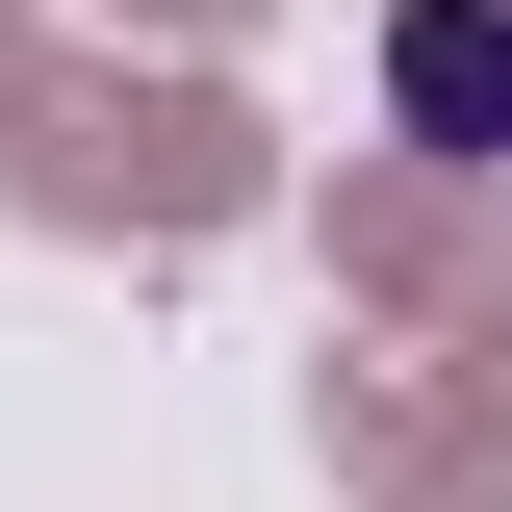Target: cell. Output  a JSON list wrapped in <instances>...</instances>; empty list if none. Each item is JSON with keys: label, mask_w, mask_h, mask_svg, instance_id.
I'll return each mask as SVG.
<instances>
[{"label": "cell", "mask_w": 512, "mask_h": 512, "mask_svg": "<svg viewBox=\"0 0 512 512\" xmlns=\"http://www.w3.org/2000/svg\"><path fill=\"white\" fill-rule=\"evenodd\" d=\"M384 103H410V154H512V0H410Z\"/></svg>", "instance_id": "obj_1"}]
</instances>
